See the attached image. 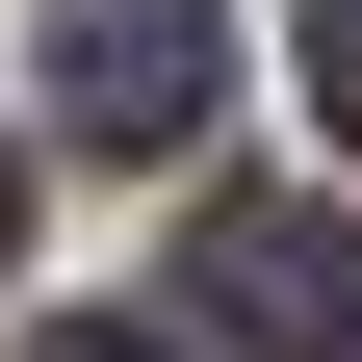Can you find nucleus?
Wrapping results in <instances>:
<instances>
[{
    "label": "nucleus",
    "mask_w": 362,
    "mask_h": 362,
    "mask_svg": "<svg viewBox=\"0 0 362 362\" xmlns=\"http://www.w3.org/2000/svg\"><path fill=\"white\" fill-rule=\"evenodd\" d=\"M0 259H26V156H0Z\"/></svg>",
    "instance_id": "obj_5"
},
{
    "label": "nucleus",
    "mask_w": 362,
    "mask_h": 362,
    "mask_svg": "<svg viewBox=\"0 0 362 362\" xmlns=\"http://www.w3.org/2000/svg\"><path fill=\"white\" fill-rule=\"evenodd\" d=\"M233 104V0H52V129L78 156H181Z\"/></svg>",
    "instance_id": "obj_1"
},
{
    "label": "nucleus",
    "mask_w": 362,
    "mask_h": 362,
    "mask_svg": "<svg viewBox=\"0 0 362 362\" xmlns=\"http://www.w3.org/2000/svg\"><path fill=\"white\" fill-rule=\"evenodd\" d=\"M181 310H207L233 362H362V259H337V207H207Z\"/></svg>",
    "instance_id": "obj_2"
},
{
    "label": "nucleus",
    "mask_w": 362,
    "mask_h": 362,
    "mask_svg": "<svg viewBox=\"0 0 362 362\" xmlns=\"http://www.w3.org/2000/svg\"><path fill=\"white\" fill-rule=\"evenodd\" d=\"M52 362H207V337H52Z\"/></svg>",
    "instance_id": "obj_4"
},
{
    "label": "nucleus",
    "mask_w": 362,
    "mask_h": 362,
    "mask_svg": "<svg viewBox=\"0 0 362 362\" xmlns=\"http://www.w3.org/2000/svg\"><path fill=\"white\" fill-rule=\"evenodd\" d=\"M285 78H310V129L362 156V0H310V52H285Z\"/></svg>",
    "instance_id": "obj_3"
}]
</instances>
